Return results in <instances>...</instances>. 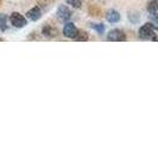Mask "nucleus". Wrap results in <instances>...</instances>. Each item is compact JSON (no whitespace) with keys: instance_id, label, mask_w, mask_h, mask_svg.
<instances>
[{"instance_id":"3","label":"nucleus","mask_w":158,"mask_h":143,"mask_svg":"<svg viewBox=\"0 0 158 143\" xmlns=\"http://www.w3.org/2000/svg\"><path fill=\"white\" fill-rule=\"evenodd\" d=\"M107 40L110 42H124L126 41V36L125 33L119 30V29H114V30H111L107 35Z\"/></svg>"},{"instance_id":"14","label":"nucleus","mask_w":158,"mask_h":143,"mask_svg":"<svg viewBox=\"0 0 158 143\" xmlns=\"http://www.w3.org/2000/svg\"><path fill=\"white\" fill-rule=\"evenodd\" d=\"M75 41H87L88 40V36L86 35V33H81V32H79V35L74 38Z\"/></svg>"},{"instance_id":"8","label":"nucleus","mask_w":158,"mask_h":143,"mask_svg":"<svg viewBox=\"0 0 158 143\" xmlns=\"http://www.w3.org/2000/svg\"><path fill=\"white\" fill-rule=\"evenodd\" d=\"M146 8H148V12L150 15L158 13V0H149Z\"/></svg>"},{"instance_id":"15","label":"nucleus","mask_w":158,"mask_h":143,"mask_svg":"<svg viewBox=\"0 0 158 143\" xmlns=\"http://www.w3.org/2000/svg\"><path fill=\"white\" fill-rule=\"evenodd\" d=\"M0 41H2V40H1V38H0Z\"/></svg>"},{"instance_id":"16","label":"nucleus","mask_w":158,"mask_h":143,"mask_svg":"<svg viewBox=\"0 0 158 143\" xmlns=\"http://www.w3.org/2000/svg\"><path fill=\"white\" fill-rule=\"evenodd\" d=\"M157 41H158V38H157Z\"/></svg>"},{"instance_id":"1","label":"nucleus","mask_w":158,"mask_h":143,"mask_svg":"<svg viewBox=\"0 0 158 143\" xmlns=\"http://www.w3.org/2000/svg\"><path fill=\"white\" fill-rule=\"evenodd\" d=\"M155 28L151 23L144 24L142 28L139 29V37L142 40H151V41H157L156 33H155Z\"/></svg>"},{"instance_id":"10","label":"nucleus","mask_w":158,"mask_h":143,"mask_svg":"<svg viewBox=\"0 0 158 143\" xmlns=\"http://www.w3.org/2000/svg\"><path fill=\"white\" fill-rule=\"evenodd\" d=\"M7 29V16L1 13L0 15V30L5 31Z\"/></svg>"},{"instance_id":"12","label":"nucleus","mask_w":158,"mask_h":143,"mask_svg":"<svg viewBox=\"0 0 158 143\" xmlns=\"http://www.w3.org/2000/svg\"><path fill=\"white\" fill-rule=\"evenodd\" d=\"M151 18V24L153 25L155 29L158 30V13H153V15H150Z\"/></svg>"},{"instance_id":"11","label":"nucleus","mask_w":158,"mask_h":143,"mask_svg":"<svg viewBox=\"0 0 158 143\" xmlns=\"http://www.w3.org/2000/svg\"><path fill=\"white\" fill-rule=\"evenodd\" d=\"M65 2H67L68 5H71L73 7H75V8H80L81 5H82V1H81V0H65Z\"/></svg>"},{"instance_id":"5","label":"nucleus","mask_w":158,"mask_h":143,"mask_svg":"<svg viewBox=\"0 0 158 143\" xmlns=\"http://www.w3.org/2000/svg\"><path fill=\"white\" fill-rule=\"evenodd\" d=\"M79 29L74 25L73 23H67L64 25L63 28V35L64 36H67V37H69V38H75L77 35H79Z\"/></svg>"},{"instance_id":"2","label":"nucleus","mask_w":158,"mask_h":143,"mask_svg":"<svg viewBox=\"0 0 158 143\" xmlns=\"http://www.w3.org/2000/svg\"><path fill=\"white\" fill-rule=\"evenodd\" d=\"M10 22H11V24H12L15 28H18V29L24 28V26L26 25V19H25V17L22 16V15L18 13V12H13V13L10 16Z\"/></svg>"},{"instance_id":"4","label":"nucleus","mask_w":158,"mask_h":143,"mask_svg":"<svg viewBox=\"0 0 158 143\" xmlns=\"http://www.w3.org/2000/svg\"><path fill=\"white\" fill-rule=\"evenodd\" d=\"M57 18L61 22L65 23V22H68L71 18V11L65 5H61L58 7V10H57Z\"/></svg>"},{"instance_id":"13","label":"nucleus","mask_w":158,"mask_h":143,"mask_svg":"<svg viewBox=\"0 0 158 143\" xmlns=\"http://www.w3.org/2000/svg\"><path fill=\"white\" fill-rule=\"evenodd\" d=\"M92 29H94L95 31H98V33H102L105 31V26L103 24H92Z\"/></svg>"},{"instance_id":"9","label":"nucleus","mask_w":158,"mask_h":143,"mask_svg":"<svg viewBox=\"0 0 158 143\" xmlns=\"http://www.w3.org/2000/svg\"><path fill=\"white\" fill-rule=\"evenodd\" d=\"M43 35L44 36H47V37H54L57 35V30H55L52 26H50V25H47V26H44L43 28Z\"/></svg>"},{"instance_id":"6","label":"nucleus","mask_w":158,"mask_h":143,"mask_svg":"<svg viewBox=\"0 0 158 143\" xmlns=\"http://www.w3.org/2000/svg\"><path fill=\"white\" fill-rule=\"evenodd\" d=\"M26 16H27L29 19H31L33 22H37V20H40V17H42V11H40V8L38 6H35L30 11H27Z\"/></svg>"},{"instance_id":"7","label":"nucleus","mask_w":158,"mask_h":143,"mask_svg":"<svg viewBox=\"0 0 158 143\" xmlns=\"http://www.w3.org/2000/svg\"><path fill=\"white\" fill-rule=\"evenodd\" d=\"M106 19H107L110 23H118L119 20H120V15H119L118 11H115V10H111V11H108V12H107V15H106Z\"/></svg>"}]
</instances>
